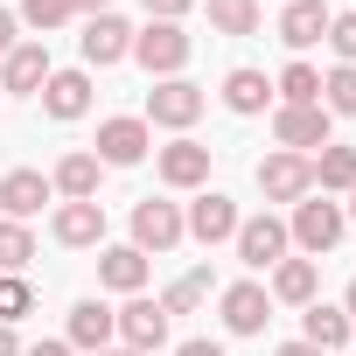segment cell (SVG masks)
Returning <instances> with one entry per match:
<instances>
[{
    "label": "cell",
    "mask_w": 356,
    "mask_h": 356,
    "mask_svg": "<svg viewBox=\"0 0 356 356\" xmlns=\"http://www.w3.org/2000/svg\"><path fill=\"white\" fill-rule=\"evenodd\" d=\"M77 49H84V63H91V70H105V63L133 56V29H126L119 15H91V22H84V35H77Z\"/></svg>",
    "instance_id": "4fadbf2b"
},
{
    "label": "cell",
    "mask_w": 356,
    "mask_h": 356,
    "mask_svg": "<svg viewBox=\"0 0 356 356\" xmlns=\"http://www.w3.org/2000/svg\"><path fill=\"white\" fill-rule=\"evenodd\" d=\"M15 22H29L35 35H49V29L70 22V0H22V15H15Z\"/></svg>",
    "instance_id": "1f68e13d"
},
{
    "label": "cell",
    "mask_w": 356,
    "mask_h": 356,
    "mask_svg": "<svg viewBox=\"0 0 356 356\" xmlns=\"http://www.w3.org/2000/svg\"><path fill=\"white\" fill-rule=\"evenodd\" d=\"M342 314H349V328H356V280H349V293H342Z\"/></svg>",
    "instance_id": "60d3db41"
},
{
    "label": "cell",
    "mask_w": 356,
    "mask_h": 356,
    "mask_svg": "<svg viewBox=\"0 0 356 356\" xmlns=\"http://www.w3.org/2000/svg\"><path fill=\"white\" fill-rule=\"evenodd\" d=\"M29 259H35V231L15 224V217H0V273H22Z\"/></svg>",
    "instance_id": "f1b7e54d"
},
{
    "label": "cell",
    "mask_w": 356,
    "mask_h": 356,
    "mask_svg": "<svg viewBox=\"0 0 356 356\" xmlns=\"http://www.w3.org/2000/svg\"><path fill=\"white\" fill-rule=\"evenodd\" d=\"M210 286H217V280H210V266H196V273H182V280L161 293V307H168V314H196V307L210 300Z\"/></svg>",
    "instance_id": "4316f807"
},
{
    "label": "cell",
    "mask_w": 356,
    "mask_h": 356,
    "mask_svg": "<svg viewBox=\"0 0 356 356\" xmlns=\"http://www.w3.org/2000/svg\"><path fill=\"white\" fill-rule=\"evenodd\" d=\"M210 29L217 35H252L259 29V0H210Z\"/></svg>",
    "instance_id": "f546056e"
},
{
    "label": "cell",
    "mask_w": 356,
    "mask_h": 356,
    "mask_svg": "<svg viewBox=\"0 0 356 356\" xmlns=\"http://www.w3.org/2000/svg\"><path fill=\"white\" fill-rule=\"evenodd\" d=\"M175 356H224V342H203V335H196V342H182V349H175Z\"/></svg>",
    "instance_id": "e575fe53"
},
{
    "label": "cell",
    "mask_w": 356,
    "mask_h": 356,
    "mask_svg": "<svg viewBox=\"0 0 356 356\" xmlns=\"http://www.w3.org/2000/svg\"><path fill=\"white\" fill-rule=\"evenodd\" d=\"M231 245H238V259H245L252 273H273V266L286 259V245H293V238H286V224H280V217L266 210V217H245Z\"/></svg>",
    "instance_id": "277c9868"
},
{
    "label": "cell",
    "mask_w": 356,
    "mask_h": 356,
    "mask_svg": "<svg viewBox=\"0 0 356 356\" xmlns=\"http://www.w3.org/2000/svg\"><path fill=\"white\" fill-rule=\"evenodd\" d=\"M189 35H182V22H147L140 35H133V56H140V70L147 77H182V63H189Z\"/></svg>",
    "instance_id": "7a4b0ae2"
},
{
    "label": "cell",
    "mask_w": 356,
    "mask_h": 356,
    "mask_svg": "<svg viewBox=\"0 0 356 356\" xmlns=\"http://www.w3.org/2000/svg\"><path fill=\"white\" fill-rule=\"evenodd\" d=\"M273 356H321V349H307V342H280Z\"/></svg>",
    "instance_id": "ab89813d"
},
{
    "label": "cell",
    "mask_w": 356,
    "mask_h": 356,
    "mask_svg": "<svg viewBox=\"0 0 356 356\" xmlns=\"http://www.w3.org/2000/svg\"><path fill=\"white\" fill-rule=\"evenodd\" d=\"M321 112H328V119H335V112L356 119V63H335V70L321 77Z\"/></svg>",
    "instance_id": "83f0119b"
},
{
    "label": "cell",
    "mask_w": 356,
    "mask_h": 356,
    "mask_svg": "<svg viewBox=\"0 0 356 356\" xmlns=\"http://www.w3.org/2000/svg\"><path fill=\"white\" fill-rule=\"evenodd\" d=\"M98 286H112V293H140V286H147V252H133V245H105V252H98Z\"/></svg>",
    "instance_id": "ffe728a7"
},
{
    "label": "cell",
    "mask_w": 356,
    "mask_h": 356,
    "mask_svg": "<svg viewBox=\"0 0 356 356\" xmlns=\"http://www.w3.org/2000/svg\"><path fill=\"white\" fill-rule=\"evenodd\" d=\"M321 35H328V0H286L280 42H286V49H314Z\"/></svg>",
    "instance_id": "d6986e66"
},
{
    "label": "cell",
    "mask_w": 356,
    "mask_h": 356,
    "mask_svg": "<svg viewBox=\"0 0 356 356\" xmlns=\"http://www.w3.org/2000/svg\"><path fill=\"white\" fill-rule=\"evenodd\" d=\"M259 196L266 203H300V196H314V161L307 154H266L259 161Z\"/></svg>",
    "instance_id": "3957f363"
},
{
    "label": "cell",
    "mask_w": 356,
    "mask_h": 356,
    "mask_svg": "<svg viewBox=\"0 0 356 356\" xmlns=\"http://www.w3.org/2000/svg\"><path fill=\"white\" fill-rule=\"evenodd\" d=\"M196 0H147V22H182Z\"/></svg>",
    "instance_id": "836d02e7"
},
{
    "label": "cell",
    "mask_w": 356,
    "mask_h": 356,
    "mask_svg": "<svg viewBox=\"0 0 356 356\" xmlns=\"http://www.w3.org/2000/svg\"><path fill=\"white\" fill-rule=\"evenodd\" d=\"M342 231H349V217H342V203H335V196H321V189H314V196H300V203H293L286 238H293L300 252H314V259H321V252H335V238H342Z\"/></svg>",
    "instance_id": "6da1fadb"
},
{
    "label": "cell",
    "mask_w": 356,
    "mask_h": 356,
    "mask_svg": "<svg viewBox=\"0 0 356 356\" xmlns=\"http://www.w3.org/2000/svg\"><path fill=\"white\" fill-rule=\"evenodd\" d=\"M342 63H356V15H328V35H321Z\"/></svg>",
    "instance_id": "d6a6232c"
},
{
    "label": "cell",
    "mask_w": 356,
    "mask_h": 356,
    "mask_svg": "<svg viewBox=\"0 0 356 356\" xmlns=\"http://www.w3.org/2000/svg\"><path fill=\"white\" fill-rule=\"evenodd\" d=\"M49 231H56V245H70V252L105 245V203H98V196H91V203H63Z\"/></svg>",
    "instance_id": "e0dca14e"
},
{
    "label": "cell",
    "mask_w": 356,
    "mask_h": 356,
    "mask_svg": "<svg viewBox=\"0 0 356 356\" xmlns=\"http://www.w3.org/2000/svg\"><path fill=\"white\" fill-rule=\"evenodd\" d=\"M42 112H49V119H84V112H91V70H49Z\"/></svg>",
    "instance_id": "2e32d148"
},
{
    "label": "cell",
    "mask_w": 356,
    "mask_h": 356,
    "mask_svg": "<svg viewBox=\"0 0 356 356\" xmlns=\"http://www.w3.org/2000/svg\"><path fill=\"white\" fill-rule=\"evenodd\" d=\"M266 321H273V293H266L259 280L224 286V328H231V335H259Z\"/></svg>",
    "instance_id": "5bb4252c"
},
{
    "label": "cell",
    "mask_w": 356,
    "mask_h": 356,
    "mask_svg": "<svg viewBox=\"0 0 356 356\" xmlns=\"http://www.w3.org/2000/svg\"><path fill=\"white\" fill-rule=\"evenodd\" d=\"M154 168H161L168 189H203V182H210V147H203V140H168V147L154 154Z\"/></svg>",
    "instance_id": "30bf717a"
},
{
    "label": "cell",
    "mask_w": 356,
    "mask_h": 356,
    "mask_svg": "<svg viewBox=\"0 0 356 356\" xmlns=\"http://www.w3.org/2000/svg\"><path fill=\"white\" fill-rule=\"evenodd\" d=\"M22 356H70V342H35V349H22Z\"/></svg>",
    "instance_id": "74e56055"
},
{
    "label": "cell",
    "mask_w": 356,
    "mask_h": 356,
    "mask_svg": "<svg viewBox=\"0 0 356 356\" xmlns=\"http://www.w3.org/2000/svg\"><path fill=\"white\" fill-rule=\"evenodd\" d=\"M349 314L342 307H321V300H307V314H300V342L307 349H321V356H335V349H349Z\"/></svg>",
    "instance_id": "ac0fdd59"
},
{
    "label": "cell",
    "mask_w": 356,
    "mask_h": 356,
    "mask_svg": "<svg viewBox=\"0 0 356 356\" xmlns=\"http://www.w3.org/2000/svg\"><path fill=\"white\" fill-rule=\"evenodd\" d=\"M49 84V42H15L8 56H0V91H15V98H42Z\"/></svg>",
    "instance_id": "9c48e42d"
},
{
    "label": "cell",
    "mask_w": 356,
    "mask_h": 356,
    "mask_svg": "<svg viewBox=\"0 0 356 356\" xmlns=\"http://www.w3.org/2000/svg\"><path fill=\"white\" fill-rule=\"evenodd\" d=\"M203 119V91L189 84V77H161L154 91H147V126H196Z\"/></svg>",
    "instance_id": "5b68a950"
},
{
    "label": "cell",
    "mask_w": 356,
    "mask_h": 356,
    "mask_svg": "<svg viewBox=\"0 0 356 356\" xmlns=\"http://www.w3.org/2000/svg\"><path fill=\"white\" fill-rule=\"evenodd\" d=\"M266 98H273V77H266V70H252V63H245V70H231V77H224V105H231L238 119L266 112Z\"/></svg>",
    "instance_id": "cb8c5ba5"
},
{
    "label": "cell",
    "mask_w": 356,
    "mask_h": 356,
    "mask_svg": "<svg viewBox=\"0 0 356 356\" xmlns=\"http://www.w3.org/2000/svg\"><path fill=\"white\" fill-rule=\"evenodd\" d=\"M273 140H280L286 154L328 147V112H321V105H280V112H273Z\"/></svg>",
    "instance_id": "8fae6325"
},
{
    "label": "cell",
    "mask_w": 356,
    "mask_h": 356,
    "mask_svg": "<svg viewBox=\"0 0 356 356\" xmlns=\"http://www.w3.org/2000/svg\"><path fill=\"white\" fill-rule=\"evenodd\" d=\"M112 335H119V321H112V307L105 300H77L70 307V349H112Z\"/></svg>",
    "instance_id": "44dd1931"
},
{
    "label": "cell",
    "mask_w": 356,
    "mask_h": 356,
    "mask_svg": "<svg viewBox=\"0 0 356 356\" xmlns=\"http://www.w3.org/2000/svg\"><path fill=\"white\" fill-rule=\"evenodd\" d=\"M238 203L224 196V189H203L196 203H189V217H182V231L196 238V245H224V238H238Z\"/></svg>",
    "instance_id": "52a82bcc"
},
{
    "label": "cell",
    "mask_w": 356,
    "mask_h": 356,
    "mask_svg": "<svg viewBox=\"0 0 356 356\" xmlns=\"http://www.w3.org/2000/svg\"><path fill=\"white\" fill-rule=\"evenodd\" d=\"M273 91H280V105H321V70L314 63H286L273 77Z\"/></svg>",
    "instance_id": "484cf974"
},
{
    "label": "cell",
    "mask_w": 356,
    "mask_h": 356,
    "mask_svg": "<svg viewBox=\"0 0 356 356\" xmlns=\"http://www.w3.org/2000/svg\"><path fill=\"white\" fill-rule=\"evenodd\" d=\"M112 321H119V342L140 349V356H154V349L168 342V307H161V300H140V293H133Z\"/></svg>",
    "instance_id": "ba28073f"
},
{
    "label": "cell",
    "mask_w": 356,
    "mask_h": 356,
    "mask_svg": "<svg viewBox=\"0 0 356 356\" xmlns=\"http://www.w3.org/2000/svg\"><path fill=\"white\" fill-rule=\"evenodd\" d=\"M49 196H56V189H49V175H42V168H15V175H0V210H8L15 224H29Z\"/></svg>",
    "instance_id": "9a60e30c"
},
{
    "label": "cell",
    "mask_w": 356,
    "mask_h": 356,
    "mask_svg": "<svg viewBox=\"0 0 356 356\" xmlns=\"http://www.w3.org/2000/svg\"><path fill=\"white\" fill-rule=\"evenodd\" d=\"M8 49H15V15L0 8V56H8Z\"/></svg>",
    "instance_id": "8d00e7d4"
},
{
    "label": "cell",
    "mask_w": 356,
    "mask_h": 356,
    "mask_svg": "<svg viewBox=\"0 0 356 356\" xmlns=\"http://www.w3.org/2000/svg\"><path fill=\"white\" fill-rule=\"evenodd\" d=\"M314 189L321 196H349L356 189V147H321L314 154Z\"/></svg>",
    "instance_id": "d4e9b609"
},
{
    "label": "cell",
    "mask_w": 356,
    "mask_h": 356,
    "mask_svg": "<svg viewBox=\"0 0 356 356\" xmlns=\"http://www.w3.org/2000/svg\"><path fill=\"white\" fill-rule=\"evenodd\" d=\"M314 286H321V266H314V259H280L266 293H273V300H286V307H307V300H314Z\"/></svg>",
    "instance_id": "7402d4cb"
},
{
    "label": "cell",
    "mask_w": 356,
    "mask_h": 356,
    "mask_svg": "<svg viewBox=\"0 0 356 356\" xmlns=\"http://www.w3.org/2000/svg\"><path fill=\"white\" fill-rule=\"evenodd\" d=\"M98 356H140V349H126V342H119V349H98Z\"/></svg>",
    "instance_id": "b9f144b4"
},
{
    "label": "cell",
    "mask_w": 356,
    "mask_h": 356,
    "mask_svg": "<svg viewBox=\"0 0 356 356\" xmlns=\"http://www.w3.org/2000/svg\"><path fill=\"white\" fill-rule=\"evenodd\" d=\"M22 314H35V286L22 280V273H0V321H22Z\"/></svg>",
    "instance_id": "4dcf8cb0"
},
{
    "label": "cell",
    "mask_w": 356,
    "mask_h": 356,
    "mask_svg": "<svg viewBox=\"0 0 356 356\" xmlns=\"http://www.w3.org/2000/svg\"><path fill=\"white\" fill-rule=\"evenodd\" d=\"M0 356H22V342H15V328L0 321Z\"/></svg>",
    "instance_id": "f35d334b"
},
{
    "label": "cell",
    "mask_w": 356,
    "mask_h": 356,
    "mask_svg": "<svg viewBox=\"0 0 356 356\" xmlns=\"http://www.w3.org/2000/svg\"><path fill=\"white\" fill-rule=\"evenodd\" d=\"M49 189H63V203H91L98 196V154H63Z\"/></svg>",
    "instance_id": "603a6c76"
},
{
    "label": "cell",
    "mask_w": 356,
    "mask_h": 356,
    "mask_svg": "<svg viewBox=\"0 0 356 356\" xmlns=\"http://www.w3.org/2000/svg\"><path fill=\"white\" fill-rule=\"evenodd\" d=\"M70 15H84V22L91 15H112V0H70Z\"/></svg>",
    "instance_id": "d590c367"
},
{
    "label": "cell",
    "mask_w": 356,
    "mask_h": 356,
    "mask_svg": "<svg viewBox=\"0 0 356 356\" xmlns=\"http://www.w3.org/2000/svg\"><path fill=\"white\" fill-rule=\"evenodd\" d=\"M342 217H349V224H356V189H349V210H342Z\"/></svg>",
    "instance_id": "7bdbcfd3"
},
{
    "label": "cell",
    "mask_w": 356,
    "mask_h": 356,
    "mask_svg": "<svg viewBox=\"0 0 356 356\" xmlns=\"http://www.w3.org/2000/svg\"><path fill=\"white\" fill-rule=\"evenodd\" d=\"M189 231H182V210L175 203H161V196H147V203H133V252H175Z\"/></svg>",
    "instance_id": "8992f818"
},
{
    "label": "cell",
    "mask_w": 356,
    "mask_h": 356,
    "mask_svg": "<svg viewBox=\"0 0 356 356\" xmlns=\"http://www.w3.org/2000/svg\"><path fill=\"white\" fill-rule=\"evenodd\" d=\"M147 147H154L147 119H105L98 126V168H133V161H147Z\"/></svg>",
    "instance_id": "7c38bea8"
}]
</instances>
